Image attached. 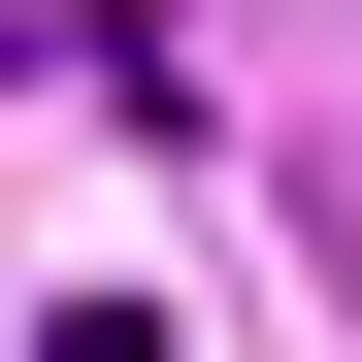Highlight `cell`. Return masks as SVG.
<instances>
[{
	"label": "cell",
	"mask_w": 362,
	"mask_h": 362,
	"mask_svg": "<svg viewBox=\"0 0 362 362\" xmlns=\"http://www.w3.org/2000/svg\"><path fill=\"white\" fill-rule=\"evenodd\" d=\"M33 362H198V329H165V296H66V329H33Z\"/></svg>",
	"instance_id": "cell-1"
}]
</instances>
